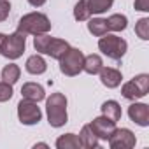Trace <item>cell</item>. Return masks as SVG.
I'll return each mask as SVG.
<instances>
[{"mask_svg": "<svg viewBox=\"0 0 149 149\" xmlns=\"http://www.w3.org/2000/svg\"><path fill=\"white\" fill-rule=\"evenodd\" d=\"M49 42H51V37H49L47 33H40V35H35V39H33V47H35L37 53L46 54V49H47Z\"/></svg>", "mask_w": 149, "mask_h": 149, "instance_id": "25", "label": "cell"}, {"mask_svg": "<svg viewBox=\"0 0 149 149\" xmlns=\"http://www.w3.org/2000/svg\"><path fill=\"white\" fill-rule=\"evenodd\" d=\"M128 116L139 126H149V105L133 100V104L128 107Z\"/></svg>", "mask_w": 149, "mask_h": 149, "instance_id": "10", "label": "cell"}, {"mask_svg": "<svg viewBox=\"0 0 149 149\" xmlns=\"http://www.w3.org/2000/svg\"><path fill=\"white\" fill-rule=\"evenodd\" d=\"M18 118L23 125L32 126L42 119V112H40V107L37 105V102L21 98V102L18 104Z\"/></svg>", "mask_w": 149, "mask_h": 149, "instance_id": "7", "label": "cell"}, {"mask_svg": "<svg viewBox=\"0 0 149 149\" xmlns=\"http://www.w3.org/2000/svg\"><path fill=\"white\" fill-rule=\"evenodd\" d=\"M56 147L58 149H79L81 147V140H79L77 135H74V133H65V135L58 137Z\"/></svg>", "mask_w": 149, "mask_h": 149, "instance_id": "18", "label": "cell"}, {"mask_svg": "<svg viewBox=\"0 0 149 149\" xmlns=\"http://www.w3.org/2000/svg\"><path fill=\"white\" fill-rule=\"evenodd\" d=\"M149 91V76L147 74H140V76L133 77L132 81L125 83L121 88V93L126 100H137L146 97Z\"/></svg>", "mask_w": 149, "mask_h": 149, "instance_id": "6", "label": "cell"}, {"mask_svg": "<svg viewBox=\"0 0 149 149\" xmlns=\"http://www.w3.org/2000/svg\"><path fill=\"white\" fill-rule=\"evenodd\" d=\"M60 61V70L68 77L77 76L79 72H83V65H84V54L83 51L76 49V47H68L65 51V54L58 60Z\"/></svg>", "mask_w": 149, "mask_h": 149, "instance_id": "4", "label": "cell"}, {"mask_svg": "<svg viewBox=\"0 0 149 149\" xmlns=\"http://www.w3.org/2000/svg\"><path fill=\"white\" fill-rule=\"evenodd\" d=\"M28 4L33 6V7H40V6L46 4V0H28Z\"/></svg>", "mask_w": 149, "mask_h": 149, "instance_id": "29", "label": "cell"}, {"mask_svg": "<svg viewBox=\"0 0 149 149\" xmlns=\"http://www.w3.org/2000/svg\"><path fill=\"white\" fill-rule=\"evenodd\" d=\"M19 76H21V70H19V67H18V65H14V63L6 65V67H4V70H2V79H4V83H9V84L18 83Z\"/></svg>", "mask_w": 149, "mask_h": 149, "instance_id": "21", "label": "cell"}, {"mask_svg": "<svg viewBox=\"0 0 149 149\" xmlns=\"http://www.w3.org/2000/svg\"><path fill=\"white\" fill-rule=\"evenodd\" d=\"M135 9L142 11V13H147L149 11V0H135Z\"/></svg>", "mask_w": 149, "mask_h": 149, "instance_id": "28", "label": "cell"}, {"mask_svg": "<svg viewBox=\"0 0 149 149\" xmlns=\"http://www.w3.org/2000/svg\"><path fill=\"white\" fill-rule=\"evenodd\" d=\"M46 112L47 121L53 128H61L68 121L67 114V97L63 93H53L46 100Z\"/></svg>", "mask_w": 149, "mask_h": 149, "instance_id": "1", "label": "cell"}, {"mask_svg": "<svg viewBox=\"0 0 149 149\" xmlns=\"http://www.w3.org/2000/svg\"><path fill=\"white\" fill-rule=\"evenodd\" d=\"M98 49L111 60H121L128 49V44L125 39L118 37V35H111V33H105L100 37L98 40Z\"/></svg>", "mask_w": 149, "mask_h": 149, "instance_id": "3", "label": "cell"}, {"mask_svg": "<svg viewBox=\"0 0 149 149\" xmlns=\"http://www.w3.org/2000/svg\"><path fill=\"white\" fill-rule=\"evenodd\" d=\"M49 30H51V21L42 13H28L18 23V32H21L25 35H28V33L40 35V33H47Z\"/></svg>", "mask_w": 149, "mask_h": 149, "instance_id": "2", "label": "cell"}, {"mask_svg": "<svg viewBox=\"0 0 149 149\" xmlns=\"http://www.w3.org/2000/svg\"><path fill=\"white\" fill-rule=\"evenodd\" d=\"M90 125H91L93 132L97 133L98 140H107V139L111 137V133L116 130V123H114V121H111V119H109V118H105V116L95 118Z\"/></svg>", "mask_w": 149, "mask_h": 149, "instance_id": "9", "label": "cell"}, {"mask_svg": "<svg viewBox=\"0 0 149 149\" xmlns=\"http://www.w3.org/2000/svg\"><path fill=\"white\" fill-rule=\"evenodd\" d=\"M102 116H105V118H109L111 121H119L121 119V105L116 102V100H107V102H104L102 104Z\"/></svg>", "mask_w": 149, "mask_h": 149, "instance_id": "17", "label": "cell"}, {"mask_svg": "<svg viewBox=\"0 0 149 149\" xmlns=\"http://www.w3.org/2000/svg\"><path fill=\"white\" fill-rule=\"evenodd\" d=\"M105 21H107V28L111 32H123L128 26V18L125 14H112Z\"/></svg>", "mask_w": 149, "mask_h": 149, "instance_id": "19", "label": "cell"}, {"mask_svg": "<svg viewBox=\"0 0 149 149\" xmlns=\"http://www.w3.org/2000/svg\"><path fill=\"white\" fill-rule=\"evenodd\" d=\"M68 47H70V46H68L67 40L53 39V37H51V42H49V46H47V49H46V54L51 56V58H54V60H60V58L65 54V51H67Z\"/></svg>", "mask_w": 149, "mask_h": 149, "instance_id": "14", "label": "cell"}, {"mask_svg": "<svg viewBox=\"0 0 149 149\" xmlns=\"http://www.w3.org/2000/svg\"><path fill=\"white\" fill-rule=\"evenodd\" d=\"M13 95H14V91H13V84L4 83V81L0 83V102H7V100H11Z\"/></svg>", "mask_w": 149, "mask_h": 149, "instance_id": "26", "label": "cell"}, {"mask_svg": "<svg viewBox=\"0 0 149 149\" xmlns=\"http://www.w3.org/2000/svg\"><path fill=\"white\" fill-rule=\"evenodd\" d=\"M25 46H26V37H25V33L14 32V33H11V35H6L0 54H4V56L9 58V60H18L19 56H23Z\"/></svg>", "mask_w": 149, "mask_h": 149, "instance_id": "5", "label": "cell"}, {"mask_svg": "<svg viewBox=\"0 0 149 149\" xmlns=\"http://www.w3.org/2000/svg\"><path fill=\"white\" fill-rule=\"evenodd\" d=\"M90 16H91V11L88 7V2L86 0H79L76 4V7H74V18L77 21H88Z\"/></svg>", "mask_w": 149, "mask_h": 149, "instance_id": "23", "label": "cell"}, {"mask_svg": "<svg viewBox=\"0 0 149 149\" xmlns=\"http://www.w3.org/2000/svg\"><path fill=\"white\" fill-rule=\"evenodd\" d=\"M4 39H6V35H4V33H0V51H2V44H4Z\"/></svg>", "mask_w": 149, "mask_h": 149, "instance_id": "30", "label": "cell"}, {"mask_svg": "<svg viewBox=\"0 0 149 149\" xmlns=\"http://www.w3.org/2000/svg\"><path fill=\"white\" fill-rule=\"evenodd\" d=\"M88 30H90V33H93L95 37H102V35H105V33L109 32L107 21H105L104 18H93V19L88 21Z\"/></svg>", "mask_w": 149, "mask_h": 149, "instance_id": "20", "label": "cell"}, {"mask_svg": "<svg viewBox=\"0 0 149 149\" xmlns=\"http://www.w3.org/2000/svg\"><path fill=\"white\" fill-rule=\"evenodd\" d=\"M37 147H47V144H44V142H40V144H35V149Z\"/></svg>", "mask_w": 149, "mask_h": 149, "instance_id": "31", "label": "cell"}, {"mask_svg": "<svg viewBox=\"0 0 149 149\" xmlns=\"http://www.w3.org/2000/svg\"><path fill=\"white\" fill-rule=\"evenodd\" d=\"M26 72H30V74H33V76H40V74H44L46 72V68H47V63H46V60L40 56V54H33V56H30L28 60H26Z\"/></svg>", "mask_w": 149, "mask_h": 149, "instance_id": "15", "label": "cell"}, {"mask_svg": "<svg viewBox=\"0 0 149 149\" xmlns=\"http://www.w3.org/2000/svg\"><path fill=\"white\" fill-rule=\"evenodd\" d=\"M86 2H88V7H90L91 14H102V13H105L107 9L112 7L114 0H86Z\"/></svg>", "mask_w": 149, "mask_h": 149, "instance_id": "22", "label": "cell"}, {"mask_svg": "<svg viewBox=\"0 0 149 149\" xmlns=\"http://www.w3.org/2000/svg\"><path fill=\"white\" fill-rule=\"evenodd\" d=\"M135 33L142 40H149V18H140L135 23Z\"/></svg>", "mask_w": 149, "mask_h": 149, "instance_id": "24", "label": "cell"}, {"mask_svg": "<svg viewBox=\"0 0 149 149\" xmlns=\"http://www.w3.org/2000/svg\"><path fill=\"white\" fill-rule=\"evenodd\" d=\"M100 74V81L105 88H118L123 81V76H121V72L118 68H111V67H102V70L98 72Z\"/></svg>", "mask_w": 149, "mask_h": 149, "instance_id": "11", "label": "cell"}, {"mask_svg": "<svg viewBox=\"0 0 149 149\" xmlns=\"http://www.w3.org/2000/svg\"><path fill=\"white\" fill-rule=\"evenodd\" d=\"M79 140H81V147H86V149H95V147H98V137H97V133L93 132L91 125H84V126L81 128Z\"/></svg>", "mask_w": 149, "mask_h": 149, "instance_id": "13", "label": "cell"}, {"mask_svg": "<svg viewBox=\"0 0 149 149\" xmlns=\"http://www.w3.org/2000/svg\"><path fill=\"white\" fill-rule=\"evenodd\" d=\"M9 13H11V4L7 0H0V23L7 19Z\"/></svg>", "mask_w": 149, "mask_h": 149, "instance_id": "27", "label": "cell"}, {"mask_svg": "<svg viewBox=\"0 0 149 149\" xmlns=\"http://www.w3.org/2000/svg\"><path fill=\"white\" fill-rule=\"evenodd\" d=\"M107 142H109L111 149H132L135 146L137 139H135L132 130H128V128H116L111 133V137L107 139Z\"/></svg>", "mask_w": 149, "mask_h": 149, "instance_id": "8", "label": "cell"}, {"mask_svg": "<svg viewBox=\"0 0 149 149\" xmlns=\"http://www.w3.org/2000/svg\"><path fill=\"white\" fill-rule=\"evenodd\" d=\"M104 67V61H102V56L100 54H88L84 56V65H83V70L90 76H95L98 74Z\"/></svg>", "mask_w": 149, "mask_h": 149, "instance_id": "16", "label": "cell"}, {"mask_svg": "<svg viewBox=\"0 0 149 149\" xmlns=\"http://www.w3.org/2000/svg\"><path fill=\"white\" fill-rule=\"evenodd\" d=\"M21 95H23V98L32 100V102H40V100L46 98L44 88L37 83H25L23 88H21Z\"/></svg>", "mask_w": 149, "mask_h": 149, "instance_id": "12", "label": "cell"}]
</instances>
